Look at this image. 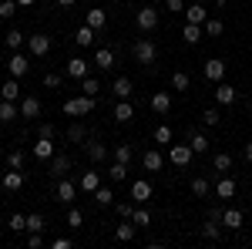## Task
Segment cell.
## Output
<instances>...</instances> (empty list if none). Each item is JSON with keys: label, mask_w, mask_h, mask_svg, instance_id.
<instances>
[{"label": "cell", "mask_w": 252, "mask_h": 249, "mask_svg": "<svg viewBox=\"0 0 252 249\" xmlns=\"http://www.w3.org/2000/svg\"><path fill=\"white\" fill-rule=\"evenodd\" d=\"M135 222H131V219H125V222H118V229H115V239L118 243H131V239H135Z\"/></svg>", "instance_id": "cell-26"}, {"label": "cell", "mask_w": 252, "mask_h": 249, "mask_svg": "<svg viewBox=\"0 0 252 249\" xmlns=\"http://www.w3.org/2000/svg\"><path fill=\"white\" fill-rule=\"evenodd\" d=\"M27 229H31V232L44 229V215H40V212H31V215H27Z\"/></svg>", "instance_id": "cell-48"}, {"label": "cell", "mask_w": 252, "mask_h": 249, "mask_svg": "<svg viewBox=\"0 0 252 249\" xmlns=\"http://www.w3.org/2000/svg\"><path fill=\"white\" fill-rule=\"evenodd\" d=\"M27 229V215H10V232Z\"/></svg>", "instance_id": "cell-51"}, {"label": "cell", "mask_w": 252, "mask_h": 249, "mask_svg": "<svg viewBox=\"0 0 252 249\" xmlns=\"http://www.w3.org/2000/svg\"><path fill=\"white\" fill-rule=\"evenodd\" d=\"M131 222H135V226H152V215H148V209H135V212H131Z\"/></svg>", "instance_id": "cell-47"}, {"label": "cell", "mask_w": 252, "mask_h": 249, "mask_svg": "<svg viewBox=\"0 0 252 249\" xmlns=\"http://www.w3.org/2000/svg\"><path fill=\"white\" fill-rule=\"evenodd\" d=\"M192 145H168V158H172V165H178V169H185V165H189V162H192Z\"/></svg>", "instance_id": "cell-5"}, {"label": "cell", "mask_w": 252, "mask_h": 249, "mask_svg": "<svg viewBox=\"0 0 252 249\" xmlns=\"http://www.w3.org/2000/svg\"><path fill=\"white\" fill-rule=\"evenodd\" d=\"M189 145H192L195 155H205V152H209V138H205L202 132H192V135H189Z\"/></svg>", "instance_id": "cell-32"}, {"label": "cell", "mask_w": 252, "mask_h": 249, "mask_svg": "<svg viewBox=\"0 0 252 249\" xmlns=\"http://www.w3.org/2000/svg\"><path fill=\"white\" fill-rule=\"evenodd\" d=\"M215 7H225V0H215Z\"/></svg>", "instance_id": "cell-61"}, {"label": "cell", "mask_w": 252, "mask_h": 249, "mask_svg": "<svg viewBox=\"0 0 252 249\" xmlns=\"http://www.w3.org/2000/svg\"><path fill=\"white\" fill-rule=\"evenodd\" d=\"M14 118H20V105L17 101H0V121L10 125Z\"/></svg>", "instance_id": "cell-27"}, {"label": "cell", "mask_w": 252, "mask_h": 249, "mask_svg": "<svg viewBox=\"0 0 252 249\" xmlns=\"http://www.w3.org/2000/svg\"><path fill=\"white\" fill-rule=\"evenodd\" d=\"M152 182H145V178H138V182H131V202H138V206H145L148 199H152Z\"/></svg>", "instance_id": "cell-8"}, {"label": "cell", "mask_w": 252, "mask_h": 249, "mask_svg": "<svg viewBox=\"0 0 252 249\" xmlns=\"http://www.w3.org/2000/svg\"><path fill=\"white\" fill-rule=\"evenodd\" d=\"M34 158L51 162V158H54V138H37V145H34Z\"/></svg>", "instance_id": "cell-19"}, {"label": "cell", "mask_w": 252, "mask_h": 249, "mask_svg": "<svg viewBox=\"0 0 252 249\" xmlns=\"http://www.w3.org/2000/svg\"><path fill=\"white\" fill-rule=\"evenodd\" d=\"M131 158H135V148L131 145H115V162H125V165H131Z\"/></svg>", "instance_id": "cell-35"}, {"label": "cell", "mask_w": 252, "mask_h": 249, "mask_svg": "<svg viewBox=\"0 0 252 249\" xmlns=\"http://www.w3.org/2000/svg\"><path fill=\"white\" fill-rule=\"evenodd\" d=\"M44 88H61V74H47L44 77Z\"/></svg>", "instance_id": "cell-55"}, {"label": "cell", "mask_w": 252, "mask_h": 249, "mask_svg": "<svg viewBox=\"0 0 252 249\" xmlns=\"http://www.w3.org/2000/svg\"><path fill=\"white\" fill-rule=\"evenodd\" d=\"M7 71H10V77H24L27 71H31V61H27V54L14 51V54H10V61H7Z\"/></svg>", "instance_id": "cell-7"}, {"label": "cell", "mask_w": 252, "mask_h": 249, "mask_svg": "<svg viewBox=\"0 0 252 249\" xmlns=\"http://www.w3.org/2000/svg\"><path fill=\"white\" fill-rule=\"evenodd\" d=\"M51 246H54V249H71V239H67V236H61V239H54Z\"/></svg>", "instance_id": "cell-57"}, {"label": "cell", "mask_w": 252, "mask_h": 249, "mask_svg": "<svg viewBox=\"0 0 252 249\" xmlns=\"http://www.w3.org/2000/svg\"><path fill=\"white\" fill-rule=\"evenodd\" d=\"M64 71H67L71 77H78V81H81V77H88V74H91V64H88L84 58H71V61H67V68H64Z\"/></svg>", "instance_id": "cell-14"}, {"label": "cell", "mask_w": 252, "mask_h": 249, "mask_svg": "<svg viewBox=\"0 0 252 249\" xmlns=\"http://www.w3.org/2000/svg\"><path fill=\"white\" fill-rule=\"evenodd\" d=\"M20 118H40V98L37 95L20 98Z\"/></svg>", "instance_id": "cell-9"}, {"label": "cell", "mask_w": 252, "mask_h": 249, "mask_svg": "<svg viewBox=\"0 0 252 249\" xmlns=\"http://www.w3.org/2000/svg\"><path fill=\"white\" fill-rule=\"evenodd\" d=\"M67 172H71V158H67V155H58V152H54V158L47 162V175H51V178H64Z\"/></svg>", "instance_id": "cell-6"}, {"label": "cell", "mask_w": 252, "mask_h": 249, "mask_svg": "<svg viewBox=\"0 0 252 249\" xmlns=\"http://www.w3.org/2000/svg\"><path fill=\"white\" fill-rule=\"evenodd\" d=\"M67 142H71V145H84V142H88V128H84L81 121H74V125L67 128Z\"/></svg>", "instance_id": "cell-30"}, {"label": "cell", "mask_w": 252, "mask_h": 249, "mask_svg": "<svg viewBox=\"0 0 252 249\" xmlns=\"http://www.w3.org/2000/svg\"><path fill=\"white\" fill-rule=\"evenodd\" d=\"M37 138H54V125H51V121H40L37 125Z\"/></svg>", "instance_id": "cell-52"}, {"label": "cell", "mask_w": 252, "mask_h": 249, "mask_svg": "<svg viewBox=\"0 0 252 249\" xmlns=\"http://www.w3.org/2000/svg\"><path fill=\"white\" fill-rule=\"evenodd\" d=\"M67 226H71V229H81V226H84V215H81V209H71V212H67Z\"/></svg>", "instance_id": "cell-50"}, {"label": "cell", "mask_w": 252, "mask_h": 249, "mask_svg": "<svg viewBox=\"0 0 252 249\" xmlns=\"http://www.w3.org/2000/svg\"><path fill=\"white\" fill-rule=\"evenodd\" d=\"M131 212H135L131 202H118V215H121V219H131Z\"/></svg>", "instance_id": "cell-54"}, {"label": "cell", "mask_w": 252, "mask_h": 249, "mask_svg": "<svg viewBox=\"0 0 252 249\" xmlns=\"http://www.w3.org/2000/svg\"><path fill=\"white\" fill-rule=\"evenodd\" d=\"M192 192L198 199H205L209 195V178H192Z\"/></svg>", "instance_id": "cell-46"}, {"label": "cell", "mask_w": 252, "mask_h": 249, "mask_svg": "<svg viewBox=\"0 0 252 249\" xmlns=\"http://www.w3.org/2000/svg\"><path fill=\"white\" fill-rule=\"evenodd\" d=\"M94 27H88V24H84V27H81L78 34H74V44H78V47H91V40H94Z\"/></svg>", "instance_id": "cell-34"}, {"label": "cell", "mask_w": 252, "mask_h": 249, "mask_svg": "<svg viewBox=\"0 0 252 249\" xmlns=\"http://www.w3.org/2000/svg\"><path fill=\"white\" fill-rule=\"evenodd\" d=\"M189 84H192V77L185 74V71H175L172 74V88L175 91H189Z\"/></svg>", "instance_id": "cell-41"}, {"label": "cell", "mask_w": 252, "mask_h": 249, "mask_svg": "<svg viewBox=\"0 0 252 249\" xmlns=\"http://www.w3.org/2000/svg\"><path fill=\"white\" fill-rule=\"evenodd\" d=\"M115 118H118V125H128V121L135 118V108L128 105V98H118V105H115Z\"/></svg>", "instance_id": "cell-20"}, {"label": "cell", "mask_w": 252, "mask_h": 249, "mask_svg": "<svg viewBox=\"0 0 252 249\" xmlns=\"http://www.w3.org/2000/svg\"><path fill=\"white\" fill-rule=\"evenodd\" d=\"M94 64L101 68V71H108V68H115V51H108V47H101L94 54Z\"/></svg>", "instance_id": "cell-33"}, {"label": "cell", "mask_w": 252, "mask_h": 249, "mask_svg": "<svg viewBox=\"0 0 252 249\" xmlns=\"http://www.w3.org/2000/svg\"><path fill=\"white\" fill-rule=\"evenodd\" d=\"M27 51H31V58H47V54H51V37H47V34L27 37Z\"/></svg>", "instance_id": "cell-4"}, {"label": "cell", "mask_w": 252, "mask_h": 249, "mask_svg": "<svg viewBox=\"0 0 252 249\" xmlns=\"http://www.w3.org/2000/svg\"><path fill=\"white\" fill-rule=\"evenodd\" d=\"M61 7H74V3H78V0H58Z\"/></svg>", "instance_id": "cell-59"}, {"label": "cell", "mask_w": 252, "mask_h": 249, "mask_svg": "<svg viewBox=\"0 0 252 249\" xmlns=\"http://www.w3.org/2000/svg\"><path fill=\"white\" fill-rule=\"evenodd\" d=\"M97 91H101V81H97V77H81V95H97Z\"/></svg>", "instance_id": "cell-40"}, {"label": "cell", "mask_w": 252, "mask_h": 249, "mask_svg": "<svg viewBox=\"0 0 252 249\" xmlns=\"http://www.w3.org/2000/svg\"><path fill=\"white\" fill-rule=\"evenodd\" d=\"M101 185V175L94 172V169H88V172H81V182H78V189H84V192H91L94 195V189Z\"/></svg>", "instance_id": "cell-25"}, {"label": "cell", "mask_w": 252, "mask_h": 249, "mask_svg": "<svg viewBox=\"0 0 252 249\" xmlns=\"http://www.w3.org/2000/svg\"><path fill=\"white\" fill-rule=\"evenodd\" d=\"M205 77H209V81H222V77H225V61L222 58H209L205 61Z\"/></svg>", "instance_id": "cell-15"}, {"label": "cell", "mask_w": 252, "mask_h": 249, "mask_svg": "<svg viewBox=\"0 0 252 249\" xmlns=\"http://www.w3.org/2000/svg\"><path fill=\"white\" fill-rule=\"evenodd\" d=\"M152 138H155V145H172V128L168 125H158Z\"/></svg>", "instance_id": "cell-42"}, {"label": "cell", "mask_w": 252, "mask_h": 249, "mask_svg": "<svg viewBox=\"0 0 252 249\" xmlns=\"http://www.w3.org/2000/svg\"><path fill=\"white\" fill-rule=\"evenodd\" d=\"M3 189L20 192L24 189V172H20V169H7V172H3Z\"/></svg>", "instance_id": "cell-16"}, {"label": "cell", "mask_w": 252, "mask_h": 249, "mask_svg": "<svg viewBox=\"0 0 252 249\" xmlns=\"http://www.w3.org/2000/svg\"><path fill=\"white\" fill-rule=\"evenodd\" d=\"M202 37H205V27H202V24H185V27H182V40H185V44H198Z\"/></svg>", "instance_id": "cell-21"}, {"label": "cell", "mask_w": 252, "mask_h": 249, "mask_svg": "<svg viewBox=\"0 0 252 249\" xmlns=\"http://www.w3.org/2000/svg\"><path fill=\"white\" fill-rule=\"evenodd\" d=\"M111 91H115V98H131V77H115V84H111Z\"/></svg>", "instance_id": "cell-31"}, {"label": "cell", "mask_w": 252, "mask_h": 249, "mask_svg": "<svg viewBox=\"0 0 252 249\" xmlns=\"http://www.w3.org/2000/svg\"><path fill=\"white\" fill-rule=\"evenodd\" d=\"M202 27H205V37H219V34L225 31V24H222L219 17H209L205 24H202Z\"/></svg>", "instance_id": "cell-37"}, {"label": "cell", "mask_w": 252, "mask_h": 249, "mask_svg": "<svg viewBox=\"0 0 252 249\" xmlns=\"http://www.w3.org/2000/svg\"><path fill=\"white\" fill-rule=\"evenodd\" d=\"M141 165H145L148 172H158V169L165 165V158H161V152H158V148H148V152L141 155Z\"/></svg>", "instance_id": "cell-22"}, {"label": "cell", "mask_w": 252, "mask_h": 249, "mask_svg": "<svg viewBox=\"0 0 252 249\" xmlns=\"http://www.w3.org/2000/svg\"><path fill=\"white\" fill-rule=\"evenodd\" d=\"M219 121H222V118H219L215 108H205V111H202V125H205V128H215Z\"/></svg>", "instance_id": "cell-45"}, {"label": "cell", "mask_w": 252, "mask_h": 249, "mask_svg": "<svg viewBox=\"0 0 252 249\" xmlns=\"http://www.w3.org/2000/svg\"><path fill=\"white\" fill-rule=\"evenodd\" d=\"M94 202L97 206H111V202H115V192L108 189V185H97L94 189Z\"/></svg>", "instance_id": "cell-38"}, {"label": "cell", "mask_w": 252, "mask_h": 249, "mask_svg": "<svg viewBox=\"0 0 252 249\" xmlns=\"http://www.w3.org/2000/svg\"><path fill=\"white\" fill-rule=\"evenodd\" d=\"M152 111H155V115H168V111H172V95H168V91L152 95Z\"/></svg>", "instance_id": "cell-18"}, {"label": "cell", "mask_w": 252, "mask_h": 249, "mask_svg": "<svg viewBox=\"0 0 252 249\" xmlns=\"http://www.w3.org/2000/svg\"><path fill=\"white\" fill-rule=\"evenodd\" d=\"M17 3H20V7H31V3H34V0H17Z\"/></svg>", "instance_id": "cell-60"}, {"label": "cell", "mask_w": 252, "mask_h": 249, "mask_svg": "<svg viewBox=\"0 0 252 249\" xmlns=\"http://www.w3.org/2000/svg\"><path fill=\"white\" fill-rule=\"evenodd\" d=\"M165 7H168L172 14H185V0H165Z\"/></svg>", "instance_id": "cell-53"}, {"label": "cell", "mask_w": 252, "mask_h": 249, "mask_svg": "<svg viewBox=\"0 0 252 249\" xmlns=\"http://www.w3.org/2000/svg\"><path fill=\"white\" fill-rule=\"evenodd\" d=\"M94 108H97L94 95H78V98H71V101H64V115L67 118H84V115H91Z\"/></svg>", "instance_id": "cell-1"}, {"label": "cell", "mask_w": 252, "mask_h": 249, "mask_svg": "<svg viewBox=\"0 0 252 249\" xmlns=\"http://www.w3.org/2000/svg\"><path fill=\"white\" fill-rule=\"evenodd\" d=\"M242 155H246V162H252V142L246 145V148H242Z\"/></svg>", "instance_id": "cell-58"}, {"label": "cell", "mask_w": 252, "mask_h": 249, "mask_svg": "<svg viewBox=\"0 0 252 249\" xmlns=\"http://www.w3.org/2000/svg\"><path fill=\"white\" fill-rule=\"evenodd\" d=\"M0 98H3V101H20V98H24V91H20V84H17V77H7V81H3Z\"/></svg>", "instance_id": "cell-17"}, {"label": "cell", "mask_w": 252, "mask_h": 249, "mask_svg": "<svg viewBox=\"0 0 252 249\" xmlns=\"http://www.w3.org/2000/svg\"><path fill=\"white\" fill-rule=\"evenodd\" d=\"M235 88L232 84H225V81H219V88H215V105H222V108H229V105H232L235 101Z\"/></svg>", "instance_id": "cell-12"}, {"label": "cell", "mask_w": 252, "mask_h": 249, "mask_svg": "<svg viewBox=\"0 0 252 249\" xmlns=\"http://www.w3.org/2000/svg\"><path fill=\"white\" fill-rule=\"evenodd\" d=\"M27 246H31V249H40V246H44V239H40V232H31V239H27Z\"/></svg>", "instance_id": "cell-56"}, {"label": "cell", "mask_w": 252, "mask_h": 249, "mask_svg": "<svg viewBox=\"0 0 252 249\" xmlns=\"http://www.w3.org/2000/svg\"><path fill=\"white\" fill-rule=\"evenodd\" d=\"M84 24H88V27H94V31H104V27H108V10H88V17H84Z\"/></svg>", "instance_id": "cell-24"}, {"label": "cell", "mask_w": 252, "mask_h": 249, "mask_svg": "<svg viewBox=\"0 0 252 249\" xmlns=\"http://www.w3.org/2000/svg\"><path fill=\"white\" fill-rule=\"evenodd\" d=\"M84 152H88L91 162H104V158H108V145H101L97 138H88V142H84Z\"/></svg>", "instance_id": "cell-13"}, {"label": "cell", "mask_w": 252, "mask_h": 249, "mask_svg": "<svg viewBox=\"0 0 252 249\" xmlns=\"http://www.w3.org/2000/svg\"><path fill=\"white\" fill-rule=\"evenodd\" d=\"M242 222H246V215H242V209H232V206H229V209H222V226H225V229H242Z\"/></svg>", "instance_id": "cell-11"}, {"label": "cell", "mask_w": 252, "mask_h": 249, "mask_svg": "<svg viewBox=\"0 0 252 249\" xmlns=\"http://www.w3.org/2000/svg\"><path fill=\"white\" fill-rule=\"evenodd\" d=\"M209 20V10L202 7V3H192V7H185V24H205Z\"/></svg>", "instance_id": "cell-23"}, {"label": "cell", "mask_w": 252, "mask_h": 249, "mask_svg": "<svg viewBox=\"0 0 252 249\" xmlns=\"http://www.w3.org/2000/svg\"><path fill=\"white\" fill-rule=\"evenodd\" d=\"M135 61L138 64H155V58H158V47H155V40H148V37H141V40H135Z\"/></svg>", "instance_id": "cell-2"}, {"label": "cell", "mask_w": 252, "mask_h": 249, "mask_svg": "<svg viewBox=\"0 0 252 249\" xmlns=\"http://www.w3.org/2000/svg\"><path fill=\"white\" fill-rule=\"evenodd\" d=\"M74 195H78V185H74L67 175L58 178V199H61V202H64V206H71V202H74Z\"/></svg>", "instance_id": "cell-10"}, {"label": "cell", "mask_w": 252, "mask_h": 249, "mask_svg": "<svg viewBox=\"0 0 252 249\" xmlns=\"http://www.w3.org/2000/svg\"><path fill=\"white\" fill-rule=\"evenodd\" d=\"M212 165H215V172H229V169H232V155H229V152H219L212 158Z\"/></svg>", "instance_id": "cell-39"}, {"label": "cell", "mask_w": 252, "mask_h": 249, "mask_svg": "<svg viewBox=\"0 0 252 249\" xmlns=\"http://www.w3.org/2000/svg\"><path fill=\"white\" fill-rule=\"evenodd\" d=\"M202 236H205L209 243H219V239H222V222H219V219H205V226H202Z\"/></svg>", "instance_id": "cell-28"}, {"label": "cell", "mask_w": 252, "mask_h": 249, "mask_svg": "<svg viewBox=\"0 0 252 249\" xmlns=\"http://www.w3.org/2000/svg\"><path fill=\"white\" fill-rule=\"evenodd\" d=\"M108 175H111V182H125V178H128V165H125V162H115V165L108 169Z\"/></svg>", "instance_id": "cell-43"}, {"label": "cell", "mask_w": 252, "mask_h": 249, "mask_svg": "<svg viewBox=\"0 0 252 249\" xmlns=\"http://www.w3.org/2000/svg\"><path fill=\"white\" fill-rule=\"evenodd\" d=\"M7 169H24V152L14 148V152L7 155Z\"/></svg>", "instance_id": "cell-49"}, {"label": "cell", "mask_w": 252, "mask_h": 249, "mask_svg": "<svg viewBox=\"0 0 252 249\" xmlns=\"http://www.w3.org/2000/svg\"><path fill=\"white\" fill-rule=\"evenodd\" d=\"M17 7H20L17 0H3V3H0V17H3V20H10L14 14H17Z\"/></svg>", "instance_id": "cell-44"}, {"label": "cell", "mask_w": 252, "mask_h": 249, "mask_svg": "<svg viewBox=\"0 0 252 249\" xmlns=\"http://www.w3.org/2000/svg\"><path fill=\"white\" fill-rule=\"evenodd\" d=\"M24 40H27V37H24V34H20L17 27H10V31H7V34H3V44H7V47H10V51H17V47H20V44H24Z\"/></svg>", "instance_id": "cell-36"}, {"label": "cell", "mask_w": 252, "mask_h": 249, "mask_svg": "<svg viewBox=\"0 0 252 249\" xmlns=\"http://www.w3.org/2000/svg\"><path fill=\"white\" fill-rule=\"evenodd\" d=\"M215 195H219V199H232L235 195V178H229V175L219 178V182H215Z\"/></svg>", "instance_id": "cell-29"}, {"label": "cell", "mask_w": 252, "mask_h": 249, "mask_svg": "<svg viewBox=\"0 0 252 249\" xmlns=\"http://www.w3.org/2000/svg\"><path fill=\"white\" fill-rule=\"evenodd\" d=\"M135 24L145 31V34H152V31L158 27V7H141V10L135 14Z\"/></svg>", "instance_id": "cell-3"}]
</instances>
